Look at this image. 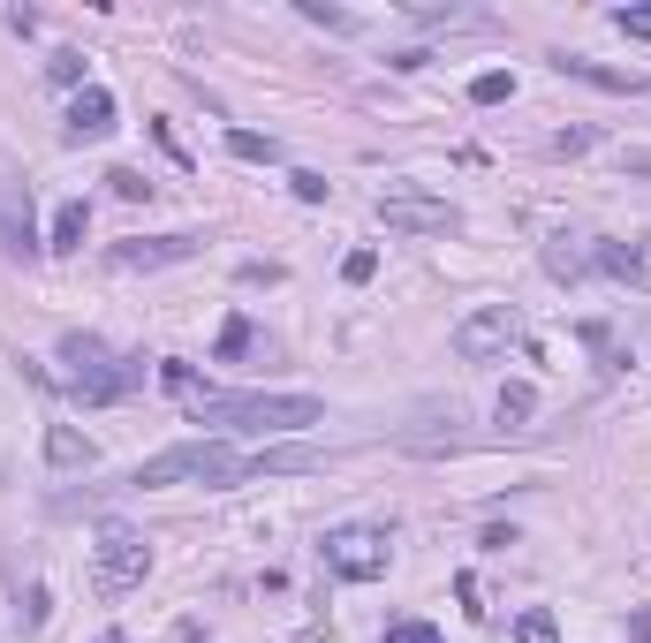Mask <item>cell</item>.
Instances as JSON below:
<instances>
[{"mask_svg": "<svg viewBox=\"0 0 651 643\" xmlns=\"http://www.w3.org/2000/svg\"><path fill=\"white\" fill-rule=\"evenodd\" d=\"M500 99H515V76H507V69H486V76H470V107H500Z\"/></svg>", "mask_w": 651, "mask_h": 643, "instance_id": "18", "label": "cell"}, {"mask_svg": "<svg viewBox=\"0 0 651 643\" xmlns=\"http://www.w3.org/2000/svg\"><path fill=\"white\" fill-rule=\"evenodd\" d=\"M145 576H152V545H145L130 522H107L99 545H91V591L122 598V591H137Z\"/></svg>", "mask_w": 651, "mask_h": 643, "instance_id": "6", "label": "cell"}, {"mask_svg": "<svg viewBox=\"0 0 651 643\" xmlns=\"http://www.w3.org/2000/svg\"><path fill=\"white\" fill-rule=\"evenodd\" d=\"M386 643H447V636H440L432 621H394V629H386Z\"/></svg>", "mask_w": 651, "mask_h": 643, "instance_id": "28", "label": "cell"}, {"mask_svg": "<svg viewBox=\"0 0 651 643\" xmlns=\"http://www.w3.org/2000/svg\"><path fill=\"white\" fill-rule=\"evenodd\" d=\"M0 250L8 258H38L46 235H38V212H30V182H0Z\"/></svg>", "mask_w": 651, "mask_h": 643, "instance_id": "9", "label": "cell"}, {"mask_svg": "<svg viewBox=\"0 0 651 643\" xmlns=\"http://www.w3.org/2000/svg\"><path fill=\"white\" fill-rule=\"evenodd\" d=\"M205 250V235H130V243H107V265L114 273H160V265H189Z\"/></svg>", "mask_w": 651, "mask_h": 643, "instance_id": "8", "label": "cell"}, {"mask_svg": "<svg viewBox=\"0 0 651 643\" xmlns=\"http://www.w3.org/2000/svg\"><path fill=\"white\" fill-rule=\"evenodd\" d=\"M371 273H379V250H348V258H341V281H348V288H364Z\"/></svg>", "mask_w": 651, "mask_h": 643, "instance_id": "25", "label": "cell"}, {"mask_svg": "<svg viewBox=\"0 0 651 643\" xmlns=\"http://www.w3.org/2000/svg\"><path fill=\"white\" fill-rule=\"evenodd\" d=\"M46 76H53V84H69V91H84V53H76V46H61V53L46 61Z\"/></svg>", "mask_w": 651, "mask_h": 643, "instance_id": "22", "label": "cell"}, {"mask_svg": "<svg viewBox=\"0 0 651 643\" xmlns=\"http://www.w3.org/2000/svg\"><path fill=\"white\" fill-rule=\"evenodd\" d=\"M228 152H235V160L273 166V160H281V137H258V129H228Z\"/></svg>", "mask_w": 651, "mask_h": 643, "instance_id": "17", "label": "cell"}, {"mask_svg": "<svg viewBox=\"0 0 651 643\" xmlns=\"http://www.w3.org/2000/svg\"><path fill=\"white\" fill-rule=\"evenodd\" d=\"M189 424H212V432H258V440H281V432H311L326 424V401L319 394H197L182 401Z\"/></svg>", "mask_w": 651, "mask_h": 643, "instance_id": "1", "label": "cell"}, {"mask_svg": "<svg viewBox=\"0 0 651 643\" xmlns=\"http://www.w3.org/2000/svg\"><path fill=\"white\" fill-rule=\"evenodd\" d=\"M84 235H91V205H84V197H69V205H53V227H46V250H84Z\"/></svg>", "mask_w": 651, "mask_h": 643, "instance_id": "14", "label": "cell"}, {"mask_svg": "<svg viewBox=\"0 0 651 643\" xmlns=\"http://www.w3.org/2000/svg\"><path fill=\"white\" fill-rule=\"evenodd\" d=\"M614 30H622V38H644V46H651V0H629V8H614Z\"/></svg>", "mask_w": 651, "mask_h": 643, "instance_id": "21", "label": "cell"}, {"mask_svg": "<svg viewBox=\"0 0 651 643\" xmlns=\"http://www.w3.org/2000/svg\"><path fill=\"white\" fill-rule=\"evenodd\" d=\"M599 265H606V273H629V281L644 273V258H637V250H622V243H599Z\"/></svg>", "mask_w": 651, "mask_h": 643, "instance_id": "26", "label": "cell"}, {"mask_svg": "<svg viewBox=\"0 0 651 643\" xmlns=\"http://www.w3.org/2000/svg\"><path fill=\"white\" fill-rule=\"evenodd\" d=\"M545 273L553 281H584V250H568V235H553L545 243Z\"/></svg>", "mask_w": 651, "mask_h": 643, "instance_id": "19", "label": "cell"}, {"mask_svg": "<svg viewBox=\"0 0 651 643\" xmlns=\"http://www.w3.org/2000/svg\"><path fill=\"white\" fill-rule=\"evenodd\" d=\"M515 341H523L515 304H486V311H470V319L455 325V356H463V363H492V356H507Z\"/></svg>", "mask_w": 651, "mask_h": 643, "instance_id": "7", "label": "cell"}, {"mask_svg": "<svg viewBox=\"0 0 651 643\" xmlns=\"http://www.w3.org/2000/svg\"><path fill=\"white\" fill-rule=\"evenodd\" d=\"M288 189H296L304 205H326V174H311V166H296V174H288Z\"/></svg>", "mask_w": 651, "mask_h": 643, "instance_id": "29", "label": "cell"}, {"mask_svg": "<svg viewBox=\"0 0 651 643\" xmlns=\"http://www.w3.org/2000/svg\"><path fill=\"white\" fill-rule=\"evenodd\" d=\"M250 356H266V333H258V319H235L220 325V341H212V363H250Z\"/></svg>", "mask_w": 651, "mask_h": 643, "instance_id": "13", "label": "cell"}, {"mask_svg": "<svg viewBox=\"0 0 651 643\" xmlns=\"http://www.w3.org/2000/svg\"><path fill=\"white\" fill-rule=\"evenodd\" d=\"M492 417H500V432H523L530 417H538V386H500V401H492Z\"/></svg>", "mask_w": 651, "mask_h": 643, "instance_id": "15", "label": "cell"}, {"mask_svg": "<svg viewBox=\"0 0 651 643\" xmlns=\"http://www.w3.org/2000/svg\"><path fill=\"white\" fill-rule=\"evenodd\" d=\"M591 145H599V129H561V137H553L545 152H553V160H584Z\"/></svg>", "mask_w": 651, "mask_h": 643, "instance_id": "23", "label": "cell"}, {"mask_svg": "<svg viewBox=\"0 0 651 643\" xmlns=\"http://www.w3.org/2000/svg\"><path fill=\"white\" fill-rule=\"evenodd\" d=\"M425 61H432L425 46H402V53H386V69H402V76H409V69H425Z\"/></svg>", "mask_w": 651, "mask_h": 643, "instance_id": "30", "label": "cell"}, {"mask_svg": "<svg viewBox=\"0 0 651 643\" xmlns=\"http://www.w3.org/2000/svg\"><path fill=\"white\" fill-rule=\"evenodd\" d=\"M304 23H326V30H356L348 8H326V0H304Z\"/></svg>", "mask_w": 651, "mask_h": 643, "instance_id": "27", "label": "cell"}, {"mask_svg": "<svg viewBox=\"0 0 651 643\" xmlns=\"http://www.w3.org/2000/svg\"><path fill=\"white\" fill-rule=\"evenodd\" d=\"M107 189H114L122 205H137V197H152V182H145L137 166H114V174H107Z\"/></svg>", "mask_w": 651, "mask_h": 643, "instance_id": "24", "label": "cell"}, {"mask_svg": "<svg viewBox=\"0 0 651 643\" xmlns=\"http://www.w3.org/2000/svg\"><path fill=\"white\" fill-rule=\"evenodd\" d=\"M99 643H130V636H122V629H107V636H99Z\"/></svg>", "mask_w": 651, "mask_h": 643, "instance_id": "32", "label": "cell"}, {"mask_svg": "<svg viewBox=\"0 0 651 643\" xmlns=\"http://www.w3.org/2000/svg\"><path fill=\"white\" fill-rule=\"evenodd\" d=\"M61 363H69L61 386L84 409H107V401H122V394L145 386V356H114L99 333H61Z\"/></svg>", "mask_w": 651, "mask_h": 643, "instance_id": "3", "label": "cell"}, {"mask_svg": "<svg viewBox=\"0 0 651 643\" xmlns=\"http://www.w3.org/2000/svg\"><path fill=\"white\" fill-rule=\"evenodd\" d=\"M507 643H561V621H553L545 606H530V614H515V629H507Z\"/></svg>", "mask_w": 651, "mask_h": 643, "instance_id": "16", "label": "cell"}, {"mask_svg": "<svg viewBox=\"0 0 651 643\" xmlns=\"http://www.w3.org/2000/svg\"><path fill=\"white\" fill-rule=\"evenodd\" d=\"M371 212H379V227H394V235H455V227H463V212H455L447 197L417 189V182L379 189V197H371Z\"/></svg>", "mask_w": 651, "mask_h": 643, "instance_id": "5", "label": "cell"}, {"mask_svg": "<svg viewBox=\"0 0 651 643\" xmlns=\"http://www.w3.org/2000/svg\"><path fill=\"white\" fill-rule=\"evenodd\" d=\"M160 386H167V394H182V401H197V394H205V379H197V363H174V356L160 363Z\"/></svg>", "mask_w": 651, "mask_h": 643, "instance_id": "20", "label": "cell"}, {"mask_svg": "<svg viewBox=\"0 0 651 643\" xmlns=\"http://www.w3.org/2000/svg\"><path fill=\"white\" fill-rule=\"evenodd\" d=\"M243 462L250 455H235L228 440H174L160 455H145L122 492H160V484H212V492H228V484H243Z\"/></svg>", "mask_w": 651, "mask_h": 643, "instance_id": "2", "label": "cell"}, {"mask_svg": "<svg viewBox=\"0 0 651 643\" xmlns=\"http://www.w3.org/2000/svg\"><path fill=\"white\" fill-rule=\"evenodd\" d=\"M107 129H114V91H107V84H84V91L69 99V145L107 137Z\"/></svg>", "mask_w": 651, "mask_h": 643, "instance_id": "12", "label": "cell"}, {"mask_svg": "<svg viewBox=\"0 0 651 643\" xmlns=\"http://www.w3.org/2000/svg\"><path fill=\"white\" fill-rule=\"evenodd\" d=\"M629 636H637V643H651V614H629Z\"/></svg>", "mask_w": 651, "mask_h": 643, "instance_id": "31", "label": "cell"}, {"mask_svg": "<svg viewBox=\"0 0 651 643\" xmlns=\"http://www.w3.org/2000/svg\"><path fill=\"white\" fill-rule=\"evenodd\" d=\"M46 470L53 478H84V470H99V447L76 424H46Z\"/></svg>", "mask_w": 651, "mask_h": 643, "instance_id": "11", "label": "cell"}, {"mask_svg": "<svg viewBox=\"0 0 651 643\" xmlns=\"http://www.w3.org/2000/svg\"><path fill=\"white\" fill-rule=\"evenodd\" d=\"M319 560H326V576H341V583H379L394 568V537L379 522H341V530L319 537Z\"/></svg>", "mask_w": 651, "mask_h": 643, "instance_id": "4", "label": "cell"}, {"mask_svg": "<svg viewBox=\"0 0 651 643\" xmlns=\"http://www.w3.org/2000/svg\"><path fill=\"white\" fill-rule=\"evenodd\" d=\"M341 455L333 447H258L250 462H243V484H258V478H311V470H333Z\"/></svg>", "mask_w": 651, "mask_h": 643, "instance_id": "10", "label": "cell"}]
</instances>
